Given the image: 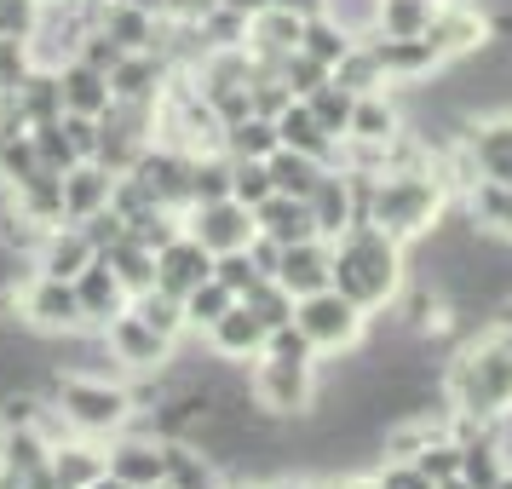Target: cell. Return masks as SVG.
I'll use <instances>...</instances> for the list:
<instances>
[{
	"instance_id": "6da1fadb",
	"label": "cell",
	"mask_w": 512,
	"mask_h": 489,
	"mask_svg": "<svg viewBox=\"0 0 512 489\" xmlns=\"http://www.w3.org/2000/svg\"><path fill=\"white\" fill-rule=\"evenodd\" d=\"M443 397H449V415L489 426L495 415L512 409V317L478 334L472 346L455 351V363L443 374Z\"/></svg>"
},
{
	"instance_id": "7a4b0ae2",
	"label": "cell",
	"mask_w": 512,
	"mask_h": 489,
	"mask_svg": "<svg viewBox=\"0 0 512 489\" xmlns=\"http://www.w3.org/2000/svg\"><path fill=\"white\" fill-rule=\"evenodd\" d=\"M334 288L351 305H363V311L397 305V294L409 288V277H403V242L386 236L380 225H369V219L346 225L334 236Z\"/></svg>"
},
{
	"instance_id": "3957f363",
	"label": "cell",
	"mask_w": 512,
	"mask_h": 489,
	"mask_svg": "<svg viewBox=\"0 0 512 489\" xmlns=\"http://www.w3.org/2000/svg\"><path fill=\"white\" fill-rule=\"evenodd\" d=\"M443 208H449V185L432 167H392V173L363 179V219L397 236L403 248L420 242L426 231H438Z\"/></svg>"
},
{
	"instance_id": "277c9868",
	"label": "cell",
	"mask_w": 512,
	"mask_h": 489,
	"mask_svg": "<svg viewBox=\"0 0 512 489\" xmlns=\"http://www.w3.org/2000/svg\"><path fill=\"white\" fill-rule=\"evenodd\" d=\"M52 409L64 415V426L70 432H81V438H116V432H127L133 426V415H139V397L127 392V386H116V380H98V374H64L58 369V380H52Z\"/></svg>"
},
{
	"instance_id": "5b68a950",
	"label": "cell",
	"mask_w": 512,
	"mask_h": 489,
	"mask_svg": "<svg viewBox=\"0 0 512 489\" xmlns=\"http://www.w3.org/2000/svg\"><path fill=\"white\" fill-rule=\"evenodd\" d=\"M248 397L259 415L271 420H300L317 409V357H277L259 351L254 374H248Z\"/></svg>"
},
{
	"instance_id": "8992f818",
	"label": "cell",
	"mask_w": 512,
	"mask_h": 489,
	"mask_svg": "<svg viewBox=\"0 0 512 489\" xmlns=\"http://www.w3.org/2000/svg\"><path fill=\"white\" fill-rule=\"evenodd\" d=\"M288 323L300 328L305 346L317 351V357H340V351L363 346V334H369V311L351 305L340 288H317V294L294 300V317H288Z\"/></svg>"
},
{
	"instance_id": "52a82bcc",
	"label": "cell",
	"mask_w": 512,
	"mask_h": 489,
	"mask_svg": "<svg viewBox=\"0 0 512 489\" xmlns=\"http://www.w3.org/2000/svg\"><path fill=\"white\" fill-rule=\"evenodd\" d=\"M12 311H18L29 328H41V334H81V328H87V311H81L75 282L41 277V271H29V277L12 288Z\"/></svg>"
},
{
	"instance_id": "ba28073f",
	"label": "cell",
	"mask_w": 512,
	"mask_h": 489,
	"mask_svg": "<svg viewBox=\"0 0 512 489\" xmlns=\"http://www.w3.org/2000/svg\"><path fill=\"white\" fill-rule=\"evenodd\" d=\"M98 340H104V351H110V363H121L127 374H162L167 363H173V340L156 334L133 305L98 328Z\"/></svg>"
},
{
	"instance_id": "9c48e42d",
	"label": "cell",
	"mask_w": 512,
	"mask_h": 489,
	"mask_svg": "<svg viewBox=\"0 0 512 489\" xmlns=\"http://www.w3.org/2000/svg\"><path fill=\"white\" fill-rule=\"evenodd\" d=\"M185 231L219 259V254H242V248L259 236V219H254L248 202H236V196H213V202H196V208L185 213Z\"/></svg>"
},
{
	"instance_id": "30bf717a",
	"label": "cell",
	"mask_w": 512,
	"mask_h": 489,
	"mask_svg": "<svg viewBox=\"0 0 512 489\" xmlns=\"http://www.w3.org/2000/svg\"><path fill=\"white\" fill-rule=\"evenodd\" d=\"M426 41L443 52V64H455V58H472V52H484L495 41V18L478 12L472 0H449V6H432Z\"/></svg>"
},
{
	"instance_id": "8fae6325",
	"label": "cell",
	"mask_w": 512,
	"mask_h": 489,
	"mask_svg": "<svg viewBox=\"0 0 512 489\" xmlns=\"http://www.w3.org/2000/svg\"><path fill=\"white\" fill-rule=\"evenodd\" d=\"M300 41H305V18L300 12H282V6H259V12H248V35H242V47H248V58H254L259 75H277L282 58L300 52Z\"/></svg>"
},
{
	"instance_id": "7c38bea8",
	"label": "cell",
	"mask_w": 512,
	"mask_h": 489,
	"mask_svg": "<svg viewBox=\"0 0 512 489\" xmlns=\"http://www.w3.org/2000/svg\"><path fill=\"white\" fill-rule=\"evenodd\" d=\"M116 179H121V173H110L98 156L64 167V173H58L64 225H87V219H98V213H110V202H116Z\"/></svg>"
},
{
	"instance_id": "4fadbf2b",
	"label": "cell",
	"mask_w": 512,
	"mask_h": 489,
	"mask_svg": "<svg viewBox=\"0 0 512 489\" xmlns=\"http://www.w3.org/2000/svg\"><path fill=\"white\" fill-rule=\"evenodd\" d=\"M305 208H311L317 236H328V242H334L346 225H357V219H363V179H357V173H346V167H328L323 179H317V190L305 196Z\"/></svg>"
},
{
	"instance_id": "5bb4252c",
	"label": "cell",
	"mask_w": 512,
	"mask_h": 489,
	"mask_svg": "<svg viewBox=\"0 0 512 489\" xmlns=\"http://www.w3.org/2000/svg\"><path fill=\"white\" fill-rule=\"evenodd\" d=\"M167 449L173 438H144V432H116L110 438V472H116L127 489H156L167 484Z\"/></svg>"
},
{
	"instance_id": "9a60e30c",
	"label": "cell",
	"mask_w": 512,
	"mask_h": 489,
	"mask_svg": "<svg viewBox=\"0 0 512 489\" xmlns=\"http://www.w3.org/2000/svg\"><path fill=\"white\" fill-rule=\"evenodd\" d=\"M277 282L305 300V294H317V288H334V242L328 236H305V242H288L277 254Z\"/></svg>"
},
{
	"instance_id": "2e32d148",
	"label": "cell",
	"mask_w": 512,
	"mask_h": 489,
	"mask_svg": "<svg viewBox=\"0 0 512 489\" xmlns=\"http://www.w3.org/2000/svg\"><path fill=\"white\" fill-rule=\"evenodd\" d=\"M363 47L374 52L386 87H420V81H432V75L443 70V52L432 47L426 35H415V41H386V35H374V41H363Z\"/></svg>"
},
{
	"instance_id": "e0dca14e",
	"label": "cell",
	"mask_w": 512,
	"mask_h": 489,
	"mask_svg": "<svg viewBox=\"0 0 512 489\" xmlns=\"http://www.w3.org/2000/svg\"><path fill=\"white\" fill-rule=\"evenodd\" d=\"M202 340H208V351L219 363H254L259 351H265V340H271V323H265L248 300H236Z\"/></svg>"
},
{
	"instance_id": "ac0fdd59",
	"label": "cell",
	"mask_w": 512,
	"mask_h": 489,
	"mask_svg": "<svg viewBox=\"0 0 512 489\" xmlns=\"http://www.w3.org/2000/svg\"><path fill=\"white\" fill-rule=\"evenodd\" d=\"M466 156L478 167V179H495V185H512V110H495V116L472 121L466 133Z\"/></svg>"
},
{
	"instance_id": "d6986e66",
	"label": "cell",
	"mask_w": 512,
	"mask_h": 489,
	"mask_svg": "<svg viewBox=\"0 0 512 489\" xmlns=\"http://www.w3.org/2000/svg\"><path fill=\"white\" fill-rule=\"evenodd\" d=\"M208 277H213V254L190 231H179L167 248H156V288H162V294H179V300H185L190 288L208 282Z\"/></svg>"
},
{
	"instance_id": "ffe728a7",
	"label": "cell",
	"mask_w": 512,
	"mask_h": 489,
	"mask_svg": "<svg viewBox=\"0 0 512 489\" xmlns=\"http://www.w3.org/2000/svg\"><path fill=\"white\" fill-rule=\"evenodd\" d=\"M98 259V242L87 236V225H52L47 242H41V254L29 259V271H41V277H64L75 282L87 265Z\"/></svg>"
},
{
	"instance_id": "44dd1931",
	"label": "cell",
	"mask_w": 512,
	"mask_h": 489,
	"mask_svg": "<svg viewBox=\"0 0 512 489\" xmlns=\"http://www.w3.org/2000/svg\"><path fill=\"white\" fill-rule=\"evenodd\" d=\"M52 489H87L93 478H104L110 472V443H98V438H58L52 443Z\"/></svg>"
},
{
	"instance_id": "7402d4cb",
	"label": "cell",
	"mask_w": 512,
	"mask_h": 489,
	"mask_svg": "<svg viewBox=\"0 0 512 489\" xmlns=\"http://www.w3.org/2000/svg\"><path fill=\"white\" fill-rule=\"evenodd\" d=\"M93 29H104L121 52H162V18H150V12L127 6V0H98Z\"/></svg>"
},
{
	"instance_id": "603a6c76",
	"label": "cell",
	"mask_w": 512,
	"mask_h": 489,
	"mask_svg": "<svg viewBox=\"0 0 512 489\" xmlns=\"http://www.w3.org/2000/svg\"><path fill=\"white\" fill-rule=\"evenodd\" d=\"M167 75H173V64H167L162 52H127L116 70H110V98L116 104H156L167 87Z\"/></svg>"
},
{
	"instance_id": "cb8c5ba5",
	"label": "cell",
	"mask_w": 512,
	"mask_h": 489,
	"mask_svg": "<svg viewBox=\"0 0 512 489\" xmlns=\"http://www.w3.org/2000/svg\"><path fill=\"white\" fill-rule=\"evenodd\" d=\"M75 294H81V311H87V328H104L110 317H121L127 305H133V294H127V282L110 271V259L98 254L81 277H75Z\"/></svg>"
},
{
	"instance_id": "d4e9b609",
	"label": "cell",
	"mask_w": 512,
	"mask_h": 489,
	"mask_svg": "<svg viewBox=\"0 0 512 489\" xmlns=\"http://www.w3.org/2000/svg\"><path fill=\"white\" fill-rule=\"evenodd\" d=\"M58 104H64V116L98 121L116 104V98H110V75L93 70V64H81V58H70V64L58 70Z\"/></svg>"
},
{
	"instance_id": "484cf974",
	"label": "cell",
	"mask_w": 512,
	"mask_h": 489,
	"mask_svg": "<svg viewBox=\"0 0 512 489\" xmlns=\"http://www.w3.org/2000/svg\"><path fill=\"white\" fill-rule=\"evenodd\" d=\"M277 139L288 144V150H305V156L328 162V167H334V150H340V139L311 116V104H305V98H288V110L277 116Z\"/></svg>"
},
{
	"instance_id": "4316f807",
	"label": "cell",
	"mask_w": 512,
	"mask_h": 489,
	"mask_svg": "<svg viewBox=\"0 0 512 489\" xmlns=\"http://www.w3.org/2000/svg\"><path fill=\"white\" fill-rule=\"evenodd\" d=\"M466 231H484L495 242H512V185L478 179L466 190Z\"/></svg>"
},
{
	"instance_id": "83f0119b",
	"label": "cell",
	"mask_w": 512,
	"mask_h": 489,
	"mask_svg": "<svg viewBox=\"0 0 512 489\" xmlns=\"http://www.w3.org/2000/svg\"><path fill=\"white\" fill-rule=\"evenodd\" d=\"M397 133H403V116H397V104L386 98V87H380V93H357V98H351L346 139H357V144H392Z\"/></svg>"
},
{
	"instance_id": "f1b7e54d",
	"label": "cell",
	"mask_w": 512,
	"mask_h": 489,
	"mask_svg": "<svg viewBox=\"0 0 512 489\" xmlns=\"http://www.w3.org/2000/svg\"><path fill=\"white\" fill-rule=\"evenodd\" d=\"M254 219H259V236H271L277 248L317 236V225H311V208H305L300 196H277V190H271V196L254 208Z\"/></svg>"
},
{
	"instance_id": "f546056e",
	"label": "cell",
	"mask_w": 512,
	"mask_h": 489,
	"mask_svg": "<svg viewBox=\"0 0 512 489\" xmlns=\"http://www.w3.org/2000/svg\"><path fill=\"white\" fill-rule=\"evenodd\" d=\"M265 167H271V185H277V196H300V202L317 190V179L328 173V162L305 156V150H288V144H277V150L265 156Z\"/></svg>"
},
{
	"instance_id": "4dcf8cb0",
	"label": "cell",
	"mask_w": 512,
	"mask_h": 489,
	"mask_svg": "<svg viewBox=\"0 0 512 489\" xmlns=\"http://www.w3.org/2000/svg\"><path fill=\"white\" fill-rule=\"evenodd\" d=\"M277 144H282V139H277V121H271V116H254V110L225 127V156H231V162H265Z\"/></svg>"
},
{
	"instance_id": "1f68e13d",
	"label": "cell",
	"mask_w": 512,
	"mask_h": 489,
	"mask_svg": "<svg viewBox=\"0 0 512 489\" xmlns=\"http://www.w3.org/2000/svg\"><path fill=\"white\" fill-rule=\"evenodd\" d=\"M104 259H110V271L127 282V294H144V288H156V254H150L144 242H133L127 231H121L116 242L104 248Z\"/></svg>"
},
{
	"instance_id": "d6a6232c",
	"label": "cell",
	"mask_w": 512,
	"mask_h": 489,
	"mask_svg": "<svg viewBox=\"0 0 512 489\" xmlns=\"http://www.w3.org/2000/svg\"><path fill=\"white\" fill-rule=\"evenodd\" d=\"M133 311H139L144 323L156 328V334H167L173 346L190 334V317H185V300L179 294H162V288H144V294H133Z\"/></svg>"
},
{
	"instance_id": "836d02e7",
	"label": "cell",
	"mask_w": 512,
	"mask_h": 489,
	"mask_svg": "<svg viewBox=\"0 0 512 489\" xmlns=\"http://www.w3.org/2000/svg\"><path fill=\"white\" fill-rule=\"evenodd\" d=\"M323 18L346 41L363 47V41H374V29H380V0H323Z\"/></svg>"
},
{
	"instance_id": "e575fe53",
	"label": "cell",
	"mask_w": 512,
	"mask_h": 489,
	"mask_svg": "<svg viewBox=\"0 0 512 489\" xmlns=\"http://www.w3.org/2000/svg\"><path fill=\"white\" fill-rule=\"evenodd\" d=\"M432 24V0H380V29L386 41H415Z\"/></svg>"
},
{
	"instance_id": "d590c367",
	"label": "cell",
	"mask_w": 512,
	"mask_h": 489,
	"mask_svg": "<svg viewBox=\"0 0 512 489\" xmlns=\"http://www.w3.org/2000/svg\"><path fill=\"white\" fill-rule=\"evenodd\" d=\"M231 305H236V294H231V288H225V282H219V277L196 282V288H190V294H185V317H190V334H208V328L219 323L225 311H231Z\"/></svg>"
},
{
	"instance_id": "8d00e7d4",
	"label": "cell",
	"mask_w": 512,
	"mask_h": 489,
	"mask_svg": "<svg viewBox=\"0 0 512 489\" xmlns=\"http://www.w3.org/2000/svg\"><path fill=\"white\" fill-rule=\"evenodd\" d=\"M328 75H334L346 93H380V87H386V75H380V64H374V52H369V47H351Z\"/></svg>"
},
{
	"instance_id": "74e56055",
	"label": "cell",
	"mask_w": 512,
	"mask_h": 489,
	"mask_svg": "<svg viewBox=\"0 0 512 489\" xmlns=\"http://www.w3.org/2000/svg\"><path fill=\"white\" fill-rule=\"evenodd\" d=\"M351 98L357 93H346V87H340V81H334V75H328L323 87H317V93L305 98V104H311V116L323 121L328 133H334V139H346V121H351Z\"/></svg>"
},
{
	"instance_id": "f35d334b",
	"label": "cell",
	"mask_w": 512,
	"mask_h": 489,
	"mask_svg": "<svg viewBox=\"0 0 512 489\" xmlns=\"http://www.w3.org/2000/svg\"><path fill=\"white\" fill-rule=\"evenodd\" d=\"M277 81H282L294 98H311V93L328 81V64H323V58H311V52L300 47V52H288V58L277 64Z\"/></svg>"
},
{
	"instance_id": "ab89813d",
	"label": "cell",
	"mask_w": 512,
	"mask_h": 489,
	"mask_svg": "<svg viewBox=\"0 0 512 489\" xmlns=\"http://www.w3.org/2000/svg\"><path fill=\"white\" fill-rule=\"evenodd\" d=\"M300 47L311 52V58H323L328 70H334V64H340V58H346L357 41H346V35H340V29H334L323 12H317V18H305V41H300Z\"/></svg>"
},
{
	"instance_id": "60d3db41",
	"label": "cell",
	"mask_w": 512,
	"mask_h": 489,
	"mask_svg": "<svg viewBox=\"0 0 512 489\" xmlns=\"http://www.w3.org/2000/svg\"><path fill=\"white\" fill-rule=\"evenodd\" d=\"M415 466L432 478V484H443V478H455L461 472V438L455 432H443V438H432L426 449H415Z\"/></svg>"
},
{
	"instance_id": "b9f144b4",
	"label": "cell",
	"mask_w": 512,
	"mask_h": 489,
	"mask_svg": "<svg viewBox=\"0 0 512 489\" xmlns=\"http://www.w3.org/2000/svg\"><path fill=\"white\" fill-rule=\"evenodd\" d=\"M41 0H0V41H29L41 29Z\"/></svg>"
},
{
	"instance_id": "7bdbcfd3",
	"label": "cell",
	"mask_w": 512,
	"mask_h": 489,
	"mask_svg": "<svg viewBox=\"0 0 512 489\" xmlns=\"http://www.w3.org/2000/svg\"><path fill=\"white\" fill-rule=\"evenodd\" d=\"M271 190H277V185H271V167H265V162H231V196H236V202L259 208Z\"/></svg>"
},
{
	"instance_id": "ee69618b",
	"label": "cell",
	"mask_w": 512,
	"mask_h": 489,
	"mask_svg": "<svg viewBox=\"0 0 512 489\" xmlns=\"http://www.w3.org/2000/svg\"><path fill=\"white\" fill-rule=\"evenodd\" d=\"M213 277L225 282V288H231L236 300H248V294L259 288V282H265V277L254 271V259H248V248H242V254H219V259H213Z\"/></svg>"
},
{
	"instance_id": "f6af8a7d",
	"label": "cell",
	"mask_w": 512,
	"mask_h": 489,
	"mask_svg": "<svg viewBox=\"0 0 512 489\" xmlns=\"http://www.w3.org/2000/svg\"><path fill=\"white\" fill-rule=\"evenodd\" d=\"M374 484H380V489H438V484H432V478H426V472H420L415 461H397V455H386V461H380Z\"/></svg>"
},
{
	"instance_id": "bcb514c9",
	"label": "cell",
	"mask_w": 512,
	"mask_h": 489,
	"mask_svg": "<svg viewBox=\"0 0 512 489\" xmlns=\"http://www.w3.org/2000/svg\"><path fill=\"white\" fill-rule=\"evenodd\" d=\"M265 6H282V12H300V18H317L323 0H265Z\"/></svg>"
},
{
	"instance_id": "7dc6e473",
	"label": "cell",
	"mask_w": 512,
	"mask_h": 489,
	"mask_svg": "<svg viewBox=\"0 0 512 489\" xmlns=\"http://www.w3.org/2000/svg\"><path fill=\"white\" fill-rule=\"evenodd\" d=\"M87 489H127V484H121L116 472H104V478H93V484H87Z\"/></svg>"
},
{
	"instance_id": "c3c4849f",
	"label": "cell",
	"mask_w": 512,
	"mask_h": 489,
	"mask_svg": "<svg viewBox=\"0 0 512 489\" xmlns=\"http://www.w3.org/2000/svg\"><path fill=\"white\" fill-rule=\"evenodd\" d=\"M334 489H380V484H374V472H369V478H346V484H334Z\"/></svg>"
},
{
	"instance_id": "681fc988",
	"label": "cell",
	"mask_w": 512,
	"mask_h": 489,
	"mask_svg": "<svg viewBox=\"0 0 512 489\" xmlns=\"http://www.w3.org/2000/svg\"><path fill=\"white\" fill-rule=\"evenodd\" d=\"M271 489H317V484H305V478H282V484H271Z\"/></svg>"
},
{
	"instance_id": "f907efd6",
	"label": "cell",
	"mask_w": 512,
	"mask_h": 489,
	"mask_svg": "<svg viewBox=\"0 0 512 489\" xmlns=\"http://www.w3.org/2000/svg\"><path fill=\"white\" fill-rule=\"evenodd\" d=\"M438 489H472V484H466L461 472H455V478H443V484H438Z\"/></svg>"
},
{
	"instance_id": "816d5d0a",
	"label": "cell",
	"mask_w": 512,
	"mask_h": 489,
	"mask_svg": "<svg viewBox=\"0 0 512 489\" xmlns=\"http://www.w3.org/2000/svg\"><path fill=\"white\" fill-rule=\"evenodd\" d=\"M41 6H75V0H41Z\"/></svg>"
},
{
	"instance_id": "f5cc1de1",
	"label": "cell",
	"mask_w": 512,
	"mask_h": 489,
	"mask_svg": "<svg viewBox=\"0 0 512 489\" xmlns=\"http://www.w3.org/2000/svg\"><path fill=\"white\" fill-rule=\"evenodd\" d=\"M156 489H167V484H156Z\"/></svg>"
}]
</instances>
